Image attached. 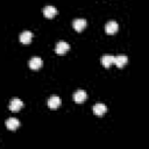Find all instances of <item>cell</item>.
<instances>
[{"instance_id":"cell-1","label":"cell","mask_w":149,"mask_h":149,"mask_svg":"<svg viewBox=\"0 0 149 149\" xmlns=\"http://www.w3.org/2000/svg\"><path fill=\"white\" fill-rule=\"evenodd\" d=\"M92 111H93V113H94L95 115L101 116V115H104V114L107 112V106H106L105 104H102V102H97V104L92 107Z\"/></svg>"},{"instance_id":"cell-2","label":"cell","mask_w":149,"mask_h":149,"mask_svg":"<svg viewBox=\"0 0 149 149\" xmlns=\"http://www.w3.org/2000/svg\"><path fill=\"white\" fill-rule=\"evenodd\" d=\"M69 49H70L69 43H68V42H64V41H59V42L56 44V47H55V51H56L58 55L65 54Z\"/></svg>"},{"instance_id":"cell-3","label":"cell","mask_w":149,"mask_h":149,"mask_svg":"<svg viewBox=\"0 0 149 149\" xmlns=\"http://www.w3.org/2000/svg\"><path fill=\"white\" fill-rule=\"evenodd\" d=\"M114 57L113 55H109V54H106V55H102L101 58H100V62H101V65L105 66V68H109L112 64H114Z\"/></svg>"},{"instance_id":"cell-4","label":"cell","mask_w":149,"mask_h":149,"mask_svg":"<svg viewBox=\"0 0 149 149\" xmlns=\"http://www.w3.org/2000/svg\"><path fill=\"white\" fill-rule=\"evenodd\" d=\"M118 29H119V24H118V22H115V21H108V22L106 23V26H105V31H106L107 34H109V35L115 34V33L118 31Z\"/></svg>"},{"instance_id":"cell-5","label":"cell","mask_w":149,"mask_h":149,"mask_svg":"<svg viewBox=\"0 0 149 149\" xmlns=\"http://www.w3.org/2000/svg\"><path fill=\"white\" fill-rule=\"evenodd\" d=\"M23 107V102L22 100H20L19 98H13L10 101H9V109L13 111V112H16L19 109H21Z\"/></svg>"},{"instance_id":"cell-6","label":"cell","mask_w":149,"mask_h":149,"mask_svg":"<svg viewBox=\"0 0 149 149\" xmlns=\"http://www.w3.org/2000/svg\"><path fill=\"white\" fill-rule=\"evenodd\" d=\"M61 102H62V100H61V98L58 95H51L48 99V106L50 108H52V109H56L57 107H59Z\"/></svg>"},{"instance_id":"cell-7","label":"cell","mask_w":149,"mask_h":149,"mask_svg":"<svg viewBox=\"0 0 149 149\" xmlns=\"http://www.w3.org/2000/svg\"><path fill=\"white\" fill-rule=\"evenodd\" d=\"M86 98H87V94H86V92L84 90H78V91H76L73 93V100L76 102H79L80 104V102L85 101Z\"/></svg>"},{"instance_id":"cell-8","label":"cell","mask_w":149,"mask_h":149,"mask_svg":"<svg viewBox=\"0 0 149 149\" xmlns=\"http://www.w3.org/2000/svg\"><path fill=\"white\" fill-rule=\"evenodd\" d=\"M127 61H128V58H127V56L123 55V54L118 55V56L114 57V64H115L118 68H123V66L126 65Z\"/></svg>"},{"instance_id":"cell-9","label":"cell","mask_w":149,"mask_h":149,"mask_svg":"<svg viewBox=\"0 0 149 149\" xmlns=\"http://www.w3.org/2000/svg\"><path fill=\"white\" fill-rule=\"evenodd\" d=\"M72 26L74 28V30L77 31H81L85 27H86V20L85 19H76L73 22H72Z\"/></svg>"},{"instance_id":"cell-10","label":"cell","mask_w":149,"mask_h":149,"mask_svg":"<svg viewBox=\"0 0 149 149\" xmlns=\"http://www.w3.org/2000/svg\"><path fill=\"white\" fill-rule=\"evenodd\" d=\"M31 38H33V33L29 31V30H24V31H22V33L20 34V41H21V43H23V44L30 43Z\"/></svg>"},{"instance_id":"cell-11","label":"cell","mask_w":149,"mask_h":149,"mask_svg":"<svg viewBox=\"0 0 149 149\" xmlns=\"http://www.w3.org/2000/svg\"><path fill=\"white\" fill-rule=\"evenodd\" d=\"M19 126H20V121L16 118H9L6 120V127L9 130H15Z\"/></svg>"},{"instance_id":"cell-12","label":"cell","mask_w":149,"mask_h":149,"mask_svg":"<svg viewBox=\"0 0 149 149\" xmlns=\"http://www.w3.org/2000/svg\"><path fill=\"white\" fill-rule=\"evenodd\" d=\"M43 14H44V16L45 17H48V19H51V17H54L56 14H57V9L54 7V6H45L44 8H43Z\"/></svg>"},{"instance_id":"cell-13","label":"cell","mask_w":149,"mask_h":149,"mask_svg":"<svg viewBox=\"0 0 149 149\" xmlns=\"http://www.w3.org/2000/svg\"><path fill=\"white\" fill-rule=\"evenodd\" d=\"M42 64H43V62H42V59H41L40 57H33V58H30V61H29V68L33 69V70L40 69V68L42 66Z\"/></svg>"}]
</instances>
